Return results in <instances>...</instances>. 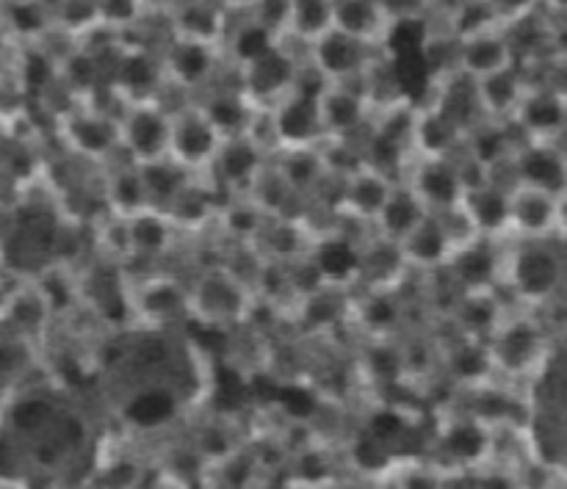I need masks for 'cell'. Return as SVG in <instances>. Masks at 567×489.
Returning a JSON list of instances; mask_svg holds the SVG:
<instances>
[{
  "label": "cell",
  "instance_id": "6da1fadb",
  "mask_svg": "<svg viewBox=\"0 0 567 489\" xmlns=\"http://www.w3.org/2000/svg\"><path fill=\"white\" fill-rule=\"evenodd\" d=\"M172 108L158 100L125 103L120 114V149L131 164H150L169 155Z\"/></svg>",
  "mask_w": 567,
  "mask_h": 489
},
{
  "label": "cell",
  "instance_id": "7a4b0ae2",
  "mask_svg": "<svg viewBox=\"0 0 567 489\" xmlns=\"http://www.w3.org/2000/svg\"><path fill=\"white\" fill-rule=\"evenodd\" d=\"M324 83L305 86L299 75L297 89L269 108V127L280 149L299 147H319L324 144V131H321L319 116V92Z\"/></svg>",
  "mask_w": 567,
  "mask_h": 489
},
{
  "label": "cell",
  "instance_id": "3957f363",
  "mask_svg": "<svg viewBox=\"0 0 567 489\" xmlns=\"http://www.w3.org/2000/svg\"><path fill=\"white\" fill-rule=\"evenodd\" d=\"M507 269V285L515 296L524 302H546L559 291L565 277L563 258L543 241H526L504 263Z\"/></svg>",
  "mask_w": 567,
  "mask_h": 489
},
{
  "label": "cell",
  "instance_id": "277c9868",
  "mask_svg": "<svg viewBox=\"0 0 567 489\" xmlns=\"http://www.w3.org/2000/svg\"><path fill=\"white\" fill-rule=\"evenodd\" d=\"M374 44L330 28L310 42V70L324 83H360L377 64Z\"/></svg>",
  "mask_w": 567,
  "mask_h": 489
},
{
  "label": "cell",
  "instance_id": "5b68a950",
  "mask_svg": "<svg viewBox=\"0 0 567 489\" xmlns=\"http://www.w3.org/2000/svg\"><path fill=\"white\" fill-rule=\"evenodd\" d=\"M238 75H241L238 86L252 100L255 108H260V105L271 108V105H277L286 94H291L297 89L302 66L293 59L291 50L286 48V39H282L275 50L260 55L258 61H252L244 70H238Z\"/></svg>",
  "mask_w": 567,
  "mask_h": 489
},
{
  "label": "cell",
  "instance_id": "8992f818",
  "mask_svg": "<svg viewBox=\"0 0 567 489\" xmlns=\"http://www.w3.org/2000/svg\"><path fill=\"white\" fill-rule=\"evenodd\" d=\"M485 346L493 374L502 371L507 376H520L543 360V330L532 319H502Z\"/></svg>",
  "mask_w": 567,
  "mask_h": 489
},
{
  "label": "cell",
  "instance_id": "52a82bcc",
  "mask_svg": "<svg viewBox=\"0 0 567 489\" xmlns=\"http://www.w3.org/2000/svg\"><path fill=\"white\" fill-rule=\"evenodd\" d=\"M221 136L210 125L208 116L199 111L197 103H188L183 108L172 111L169 131V158L186 166L188 171H203L214 164L216 149Z\"/></svg>",
  "mask_w": 567,
  "mask_h": 489
},
{
  "label": "cell",
  "instance_id": "ba28073f",
  "mask_svg": "<svg viewBox=\"0 0 567 489\" xmlns=\"http://www.w3.org/2000/svg\"><path fill=\"white\" fill-rule=\"evenodd\" d=\"M324 142H349L371 122V97L360 83H324L319 92Z\"/></svg>",
  "mask_w": 567,
  "mask_h": 489
},
{
  "label": "cell",
  "instance_id": "9c48e42d",
  "mask_svg": "<svg viewBox=\"0 0 567 489\" xmlns=\"http://www.w3.org/2000/svg\"><path fill=\"white\" fill-rule=\"evenodd\" d=\"M266 166H269V160H266V144L252 131L241 133V136L221 138L208 171L225 191L249 194V188L255 186V180H258Z\"/></svg>",
  "mask_w": 567,
  "mask_h": 489
},
{
  "label": "cell",
  "instance_id": "30bf717a",
  "mask_svg": "<svg viewBox=\"0 0 567 489\" xmlns=\"http://www.w3.org/2000/svg\"><path fill=\"white\" fill-rule=\"evenodd\" d=\"M415 197L424 202L426 210L432 214H443L463 202V177H460L457 155H446V158H421L410 160L408 177H404Z\"/></svg>",
  "mask_w": 567,
  "mask_h": 489
},
{
  "label": "cell",
  "instance_id": "8fae6325",
  "mask_svg": "<svg viewBox=\"0 0 567 489\" xmlns=\"http://www.w3.org/2000/svg\"><path fill=\"white\" fill-rule=\"evenodd\" d=\"M502 269V254H498L493 238L476 236L468 243L454 249L441 274H446L454 293H480L496 291Z\"/></svg>",
  "mask_w": 567,
  "mask_h": 489
},
{
  "label": "cell",
  "instance_id": "7c38bea8",
  "mask_svg": "<svg viewBox=\"0 0 567 489\" xmlns=\"http://www.w3.org/2000/svg\"><path fill=\"white\" fill-rule=\"evenodd\" d=\"M192 315L199 313V319L210 324H225V321H238L247 310L249 291L230 269H208L192 288Z\"/></svg>",
  "mask_w": 567,
  "mask_h": 489
},
{
  "label": "cell",
  "instance_id": "4fadbf2b",
  "mask_svg": "<svg viewBox=\"0 0 567 489\" xmlns=\"http://www.w3.org/2000/svg\"><path fill=\"white\" fill-rule=\"evenodd\" d=\"M518 64L513 42L504 25L485 28L471 37L457 39V50H454V75H463L468 81H480V77L502 72L507 66Z\"/></svg>",
  "mask_w": 567,
  "mask_h": 489
},
{
  "label": "cell",
  "instance_id": "5bb4252c",
  "mask_svg": "<svg viewBox=\"0 0 567 489\" xmlns=\"http://www.w3.org/2000/svg\"><path fill=\"white\" fill-rule=\"evenodd\" d=\"M509 164L518 186L537 188L557 199L567 197V155L554 142H524Z\"/></svg>",
  "mask_w": 567,
  "mask_h": 489
},
{
  "label": "cell",
  "instance_id": "9a60e30c",
  "mask_svg": "<svg viewBox=\"0 0 567 489\" xmlns=\"http://www.w3.org/2000/svg\"><path fill=\"white\" fill-rule=\"evenodd\" d=\"M221 44L199 42V39L177 37L166 44L161 70L164 77L175 81L181 89H203L208 86L219 70Z\"/></svg>",
  "mask_w": 567,
  "mask_h": 489
},
{
  "label": "cell",
  "instance_id": "2e32d148",
  "mask_svg": "<svg viewBox=\"0 0 567 489\" xmlns=\"http://www.w3.org/2000/svg\"><path fill=\"white\" fill-rule=\"evenodd\" d=\"M509 125L518 127L526 142H554L567 127V100L551 83L529 86Z\"/></svg>",
  "mask_w": 567,
  "mask_h": 489
},
{
  "label": "cell",
  "instance_id": "e0dca14e",
  "mask_svg": "<svg viewBox=\"0 0 567 489\" xmlns=\"http://www.w3.org/2000/svg\"><path fill=\"white\" fill-rule=\"evenodd\" d=\"M64 138L83 158L105 160L120 149V116L97 108H78L66 114Z\"/></svg>",
  "mask_w": 567,
  "mask_h": 489
},
{
  "label": "cell",
  "instance_id": "ac0fdd59",
  "mask_svg": "<svg viewBox=\"0 0 567 489\" xmlns=\"http://www.w3.org/2000/svg\"><path fill=\"white\" fill-rule=\"evenodd\" d=\"M399 258H402L404 269L424 271V274H437L446 269L449 258L454 252V241L449 236L446 225L437 214H426L402 241L396 243Z\"/></svg>",
  "mask_w": 567,
  "mask_h": 489
},
{
  "label": "cell",
  "instance_id": "d6986e66",
  "mask_svg": "<svg viewBox=\"0 0 567 489\" xmlns=\"http://www.w3.org/2000/svg\"><path fill=\"white\" fill-rule=\"evenodd\" d=\"M396 177L377 171L371 166H360L352 175L341 177V191H338V208L358 221L374 225L377 216L385 208L388 197L396 188Z\"/></svg>",
  "mask_w": 567,
  "mask_h": 489
},
{
  "label": "cell",
  "instance_id": "ffe728a7",
  "mask_svg": "<svg viewBox=\"0 0 567 489\" xmlns=\"http://www.w3.org/2000/svg\"><path fill=\"white\" fill-rule=\"evenodd\" d=\"M559 202L546 191L529 186H509V230L529 241H543L559 221Z\"/></svg>",
  "mask_w": 567,
  "mask_h": 489
},
{
  "label": "cell",
  "instance_id": "44dd1931",
  "mask_svg": "<svg viewBox=\"0 0 567 489\" xmlns=\"http://www.w3.org/2000/svg\"><path fill=\"white\" fill-rule=\"evenodd\" d=\"M471 83H474L476 105H480L482 119L491 122H513L515 111H518L520 100H524L526 89H529V81H526L518 64Z\"/></svg>",
  "mask_w": 567,
  "mask_h": 489
},
{
  "label": "cell",
  "instance_id": "7402d4cb",
  "mask_svg": "<svg viewBox=\"0 0 567 489\" xmlns=\"http://www.w3.org/2000/svg\"><path fill=\"white\" fill-rule=\"evenodd\" d=\"M175 221L161 210H142L136 216L122 219V238H125L127 258L155 260L169 254L175 241Z\"/></svg>",
  "mask_w": 567,
  "mask_h": 489
},
{
  "label": "cell",
  "instance_id": "603a6c76",
  "mask_svg": "<svg viewBox=\"0 0 567 489\" xmlns=\"http://www.w3.org/2000/svg\"><path fill=\"white\" fill-rule=\"evenodd\" d=\"M127 304L138 310L144 321L153 324H166L172 319H181L183 313H192V299H188V288L181 282L169 280V277H150L138 291H127Z\"/></svg>",
  "mask_w": 567,
  "mask_h": 489
},
{
  "label": "cell",
  "instance_id": "cb8c5ba5",
  "mask_svg": "<svg viewBox=\"0 0 567 489\" xmlns=\"http://www.w3.org/2000/svg\"><path fill=\"white\" fill-rule=\"evenodd\" d=\"M332 28L374 48L393 31L380 0H332Z\"/></svg>",
  "mask_w": 567,
  "mask_h": 489
},
{
  "label": "cell",
  "instance_id": "d4e9b609",
  "mask_svg": "<svg viewBox=\"0 0 567 489\" xmlns=\"http://www.w3.org/2000/svg\"><path fill=\"white\" fill-rule=\"evenodd\" d=\"M199 111L208 116L210 125L216 127L221 138L227 136H241V133L255 131V105L247 94L241 92V86L225 89L219 86L216 92H210L208 97L199 100Z\"/></svg>",
  "mask_w": 567,
  "mask_h": 489
},
{
  "label": "cell",
  "instance_id": "484cf974",
  "mask_svg": "<svg viewBox=\"0 0 567 489\" xmlns=\"http://www.w3.org/2000/svg\"><path fill=\"white\" fill-rule=\"evenodd\" d=\"M463 210L476 236L496 238L498 232L509 230V188L498 186L496 180L471 188L463 194Z\"/></svg>",
  "mask_w": 567,
  "mask_h": 489
},
{
  "label": "cell",
  "instance_id": "4316f807",
  "mask_svg": "<svg viewBox=\"0 0 567 489\" xmlns=\"http://www.w3.org/2000/svg\"><path fill=\"white\" fill-rule=\"evenodd\" d=\"M114 81L122 97H125V103L155 100V86L164 81V70H161V61H155L150 55V50L127 48L122 53L120 64H116Z\"/></svg>",
  "mask_w": 567,
  "mask_h": 489
},
{
  "label": "cell",
  "instance_id": "83f0119b",
  "mask_svg": "<svg viewBox=\"0 0 567 489\" xmlns=\"http://www.w3.org/2000/svg\"><path fill=\"white\" fill-rule=\"evenodd\" d=\"M426 214H430V210H426L424 202L415 197L413 188L404 180H399L396 188L391 191V197H388L385 208H382V214L377 216V221L371 227L377 230V238H382V241L396 247V243L402 241Z\"/></svg>",
  "mask_w": 567,
  "mask_h": 489
},
{
  "label": "cell",
  "instance_id": "f1b7e54d",
  "mask_svg": "<svg viewBox=\"0 0 567 489\" xmlns=\"http://www.w3.org/2000/svg\"><path fill=\"white\" fill-rule=\"evenodd\" d=\"M172 22L177 37L221 44L225 39V6L219 0H188L172 6Z\"/></svg>",
  "mask_w": 567,
  "mask_h": 489
},
{
  "label": "cell",
  "instance_id": "f546056e",
  "mask_svg": "<svg viewBox=\"0 0 567 489\" xmlns=\"http://www.w3.org/2000/svg\"><path fill=\"white\" fill-rule=\"evenodd\" d=\"M360 321L369 330V337H393L391 332L402 321V299H399L396 285L371 288L369 296L360 304Z\"/></svg>",
  "mask_w": 567,
  "mask_h": 489
},
{
  "label": "cell",
  "instance_id": "4dcf8cb0",
  "mask_svg": "<svg viewBox=\"0 0 567 489\" xmlns=\"http://www.w3.org/2000/svg\"><path fill=\"white\" fill-rule=\"evenodd\" d=\"M282 42V37H277L275 31H269L266 25H260L258 20H244L241 25L233 31L230 37V55L236 61L238 70L249 66L252 61H258L260 55H266L269 50H275Z\"/></svg>",
  "mask_w": 567,
  "mask_h": 489
},
{
  "label": "cell",
  "instance_id": "1f68e13d",
  "mask_svg": "<svg viewBox=\"0 0 567 489\" xmlns=\"http://www.w3.org/2000/svg\"><path fill=\"white\" fill-rule=\"evenodd\" d=\"M332 28V0H291L286 37H297L302 42H316L321 33Z\"/></svg>",
  "mask_w": 567,
  "mask_h": 489
},
{
  "label": "cell",
  "instance_id": "d6a6232c",
  "mask_svg": "<svg viewBox=\"0 0 567 489\" xmlns=\"http://www.w3.org/2000/svg\"><path fill=\"white\" fill-rule=\"evenodd\" d=\"M28 365H31V348L25 337L11 335L0 341V387L14 385L25 374Z\"/></svg>",
  "mask_w": 567,
  "mask_h": 489
},
{
  "label": "cell",
  "instance_id": "836d02e7",
  "mask_svg": "<svg viewBox=\"0 0 567 489\" xmlns=\"http://www.w3.org/2000/svg\"><path fill=\"white\" fill-rule=\"evenodd\" d=\"M64 77L75 92H94L100 83V64L92 53H75L64 64Z\"/></svg>",
  "mask_w": 567,
  "mask_h": 489
},
{
  "label": "cell",
  "instance_id": "e575fe53",
  "mask_svg": "<svg viewBox=\"0 0 567 489\" xmlns=\"http://www.w3.org/2000/svg\"><path fill=\"white\" fill-rule=\"evenodd\" d=\"M142 11L138 0H94V14L100 22H105V28L131 25Z\"/></svg>",
  "mask_w": 567,
  "mask_h": 489
},
{
  "label": "cell",
  "instance_id": "d590c367",
  "mask_svg": "<svg viewBox=\"0 0 567 489\" xmlns=\"http://www.w3.org/2000/svg\"><path fill=\"white\" fill-rule=\"evenodd\" d=\"M432 0H380L382 11H385L388 22L393 25H408V22L424 20L430 11Z\"/></svg>",
  "mask_w": 567,
  "mask_h": 489
},
{
  "label": "cell",
  "instance_id": "8d00e7d4",
  "mask_svg": "<svg viewBox=\"0 0 567 489\" xmlns=\"http://www.w3.org/2000/svg\"><path fill=\"white\" fill-rule=\"evenodd\" d=\"M11 25L17 28L25 37H33V33L42 31L44 25V3L42 0H33V3H14L9 11Z\"/></svg>",
  "mask_w": 567,
  "mask_h": 489
},
{
  "label": "cell",
  "instance_id": "74e56055",
  "mask_svg": "<svg viewBox=\"0 0 567 489\" xmlns=\"http://www.w3.org/2000/svg\"><path fill=\"white\" fill-rule=\"evenodd\" d=\"M482 3L491 6V9L507 22V20H518V17L529 14L532 6H535L537 0H482Z\"/></svg>",
  "mask_w": 567,
  "mask_h": 489
},
{
  "label": "cell",
  "instance_id": "f35d334b",
  "mask_svg": "<svg viewBox=\"0 0 567 489\" xmlns=\"http://www.w3.org/2000/svg\"><path fill=\"white\" fill-rule=\"evenodd\" d=\"M437 489H476V470L443 468Z\"/></svg>",
  "mask_w": 567,
  "mask_h": 489
},
{
  "label": "cell",
  "instance_id": "ab89813d",
  "mask_svg": "<svg viewBox=\"0 0 567 489\" xmlns=\"http://www.w3.org/2000/svg\"><path fill=\"white\" fill-rule=\"evenodd\" d=\"M551 86L557 89V92L563 94V97L567 100V59H559V64H557V75H554Z\"/></svg>",
  "mask_w": 567,
  "mask_h": 489
},
{
  "label": "cell",
  "instance_id": "60d3db41",
  "mask_svg": "<svg viewBox=\"0 0 567 489\" xmlns=\"http://www.w3.org/2000/svg\"><path fill=\"white\" fill-rule=\"evenodd\" d=\"M147 489H192V487H183V485H177V481H169V479H164V476L155 474L153 481L147 485Z\"/></svg>",
  "mask_w": 567,
  "mask_h": 489
},
{
  "label": "cell",
  "instance_id": "b9f144b4",
  "mask_svg": "<svg viewBox=\"0 0 567 489\" xmlns=\"http://www.w3.org/2000/svg\"><path fill=\"white\" fill-rule=\"evenodd\" d=\"M142 3V9H169L175 6V0H138Z\"/></svg>",
  "mask_w": 567,
  "mask_h": 489
},
{
  "label": "cell",
  "instance_id": "7bdbcfd3",
  "mask_svg": "<svg viewBox=\"0 0 567 489\" xmlns=\"http://www.w3.org/2000/svg\"><path fill=\"white\" fill-rule=\"evenodd\" d=\"M548 9L557 11V14H565L567 17V0H546Z\"/></svg>",
  "mask_w": 567,
  "mask_h": 489
},
{
  "label": "cell",
  "instance_id": "ee69618b",
  "mask_svg": "<svg viewBox=\"0 0 567 489\" xmlns=\"http://www.w3.org/2000/svg\"><path fill=\"white\" fill-rule=\"evenodd\" d=\"M282 489H319V487H310V485H302V481H291V479H282Z\"/></svg>",
  "mask_w": 567,
  "mask_h": 489
},
{
  "label": "cell",
  "instance_id": "f6af8a7d",
  "mask_svg": "<svg viewBox=\"0 0 567 489\" xmlns=\"http://www.w3.org/2000/svg\"><path fill=\"white\" fill-rule=\"evenodd\" d=\"M221 6H252V0H219Z\"/></svg>",
  "mask_w": 567,
  "mask_h": 489
},
{
  "label": "cell",
  "instance_id": "bcb514c9",
  "mask_svg": "<svg viewBox=\"0 0 567 489\" xmlns=\"http://www.w3.org/2000/svg\"><path fill=\"white\" fill-rule=\"evenodd\" d=\"M0 70H3V42H0Z\"/></svg>",
  "mask_w": 567,
  "mask_h": 489
},
{
  "label": "cell",
  "instance_id": "7dc6e473",
  "mask_svg": "<svg viewBox=\"0 0 567 489\" xmlns=\"http://www.w3.org/2000/svg\"><path fill=\"white\" fill-rule=\"evenodd\" d=\"M205 489H219V487H210V485H205Z\"/></svg>",
  "mask_w": 567,
  "mask_h": 489
}]
</instances>
